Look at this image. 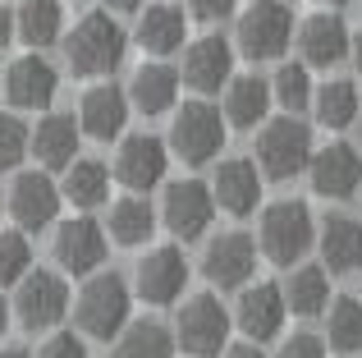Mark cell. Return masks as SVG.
<instances>
[{
    "label": "cell",
    "mask_w": 362,
    "mask_h": 358,
    "mask_svg": "<svg viewBox=\"0 0 362 358\" xmlns=\"http://www.w3.org/2000/svg\"><path fill=\"white\" fill-rule=\"evenodd\" d=\"M349 46H354V37H349V23L339 14H330V9H321V14H308L298 28V51H303V64H321V69H330V64H339L349 55Z\"/></svg>",
    "instance_id": "d6986e66"
},
{
    "label": "cell",
    "mask_w": 362,
    "mask_h": 358,
    "mask_svg": "<svg viewBox=\"0 0 362 358\" xmlns=\"http://www.w3.org/2000/svg\"><path fill=\"white\" fill-rule=\"evenodd\" d=\"M0 358H33L28 350H14V345H5V350H0Z\"/></svg>",
    "instance_id": "ee69618b"
},
{
    "label": "cell",
    "mask_w": 362,
    "mask_h": 358,
    "mask_svg": "<svg viewBox=\"0 0 362 358\" xmlns=\"http://www.w3.org/2000/svg\"><path fill=\"white\" fill-rule=\"evenodd\" d=\"M55 212H60V188L51 184V175L28 171V175L14 179V188H9V216L18 221L23 234L46 230L55 221Z\"/></svg>",
    "instance_id": "ac0fdd59"
},
{
    "label": "cell",
    "mask_w": 362,
    "mask_h": 358,
    "mask_svg": "<svg viewBox=\"0 0 362 358\" xmlns=\"http://www.w3.org/2000/svg\"><path fill=\"white\" fill-rule=\"evenodd\" d=\"M33 152V129L18 115H0V171H14Z\"/></svg>",
    "instance_id": "d590c367"
},
{
    "label": "cell",
    "mask_w": 362,
    "mask_h": 358,
    "mask_svg": "<svg viewBox=\"0 0 362 358\" xmlns=\"http://www.w3.org/2000/svg\"><path fill=\"white\" fill-rule=\"evenodd\" d=\"M312 129L303 125L298 115L284 110L280 120H266L262 125V138H257V166H262L266 179L284 184L293 175H308V161H312Z\"/></svg>",
    "instance_id": "3957f363"
},
{
    "label": "cell",
    "mask_w": 362,
    "mask_h": 358,
    "mask_svg": "<svg viewBox=\"0 0 362 358\" xmlns=\"http://www.w3.org/2000/svg\"><path fill=\"white\" fill-rule=\"evenodd\" d=\"M211 193H216V207H221L225 216H252L257 202H262V166L257 161H243V156H234V161H221V171L211 179Z\"/></svg>",
    "instance_id": "ffe728a7"
},
{
    "label": "cell",
    "mask_w": 362,
    "mask_h": 358,
    "mask_svg": "<svg viewBox=\"0 0 362 358\" xmlns=\"http://www.w3.org/2000/svg\"><path fill=\"white\" fill-rule=\"evenodd\" d=\"M147 0H106V9H115V14H133V9H142Z\"/></svg>",
    "instance_id": "b9f144b4"
},
{
    "label": "cell",
    "mask_w": 362,
    "mask_h": 358,
    "mask_svg": "<svg viewBox=\"0 0 362 358\" xmlns=\"http://www.w3.org/2000/svg\"><path fill=\"white\" fill-rule=\"evenodd\" d=\"M129 308H133V294L124 285V276L115 271H101L83 285L78 304H74V317H78L83 335L92 340H115V335L129 326Z\"/></svg>",
    "instance_id": "277c9868"
},
{
    "label": "cell",
    "mask_w": 362,
    "mask_h": 358,
    "mask_svg": "<svg viewBox=\"0 0 362 358\" xmlns=\"http://www.w3.org/2000/svg\"><path fill=\"white\" fill-rule=\"evenodd\" d=\"M129 51V33L115 23V9H92L74 23V33L64 37V60L74 74H110Z\"/></svg>",
    "instance_id": "6da1fadb"
},
{
    "label": "cell",
    "mask_w": 362,
    "mask_h": 358,
    "mask_svg": "<svg viewBox=\"0 0 362 358\" xmlns=\"http://www.w3.org/2000/svg\"><path fill=\"white\" fill-rule=\"evenodd\" d=\"M293 42V9L284 0H252L239 14V51L252 64L280 60Z\"/></svg>",
    "instance_id": "52a82bcc"
},
{
    "label": "cell",
    "mask_w": 362,
    "mask_h": 358,
    "mask_svg": "<svg viewBox=\"0 0 362 358\" xmlns=\"http://www.w3.org/2000/svg\"><path fill=\"white\" fill-rule=\"evenodd\" d=\"M175 97H179V69H170V64H142L129 83V101L142 115H165Z\"/></svg>",
    "instance_id": "484cf974"
},
{
    "label": "cell",
    "mask_w": 362,
    "mask_h": 358,
    "mask_svg": "<svg viewBox=\"0 0 362 358\" xmlns=\"http://www.w3.org/2000/svg\"><path fill=\"white\" fill-rule=\"evenodd\" d=\"M257 248L275 262V267H293L308 248H317V221H312L308 202L298 197H284V202H271L262 212V225H257Z\"/></svg>",
    "instance_id": "7a4b0ae2"
},
{
    "label": "cell",
    "mask_w": 362,
    "mask_h": 358,
    "mask_svg": "<svg viewBox=\"0 0 362 358\" xmlns=\"http://www.w3.org/2000/svg\"><path fill=\"white\" fill-rule=\"evenodd\" d=\"M252 271H257V239L243 234V230H230V234H221V239H211V248H206V258H202V276L221 289L247 285Z\"/></svg>",
    "instance_id": "2e32d148"
},
{
    "label": "cell",
    "mask_w": 362,
    "mask_h": 358,
    "mask_svg": "<svg viewBox=\"0 0 362 358\" xmlns=\"http://www.w3.org/2000/svg\"><path fill=\"white\" fill-rule=\"evenodd\" d=\"M115 358H175V335L160 322H133L115 335Z\"/></svg>",
    "instance_id": "1f68e13d"
},
{
    "label": "cell",
    "mask_w": 362,
    "mask_h": 358,
    "mask_svg": "<svg viewBox=\"0 0 362 358\" xmlns=\"http://www.w3.org/2000/svg\"><path fill=\"white\" fill-rule=\"evenodd\" d=\"M133 280H138L142 304L170 308V304H179V294H184V285H188V262L175 243H165V248H151L147 258L138 262V276Z\"/></svg>",
    "instance_id": "7c38bea8"
},
{
    "label": "cell",
    "mask_w": 362,
    "mask_h": 358,
    "mask_svg": "<svg viewBox=\"0 0 362 358\" xmlns=\"http://www.w3.org/2000/svg\"><path fill=\"white\" fill-rule=\"evenodd\" d=\"M330 322H326V340L330 350L339 354H358L362 350V299H335V304L326 308Z\"/></svg>",
    "instance_id": "d6a6232c"
},
{
    "label": "cell",
    "mask_w": 362,
    "mask_h": 358,
    "mask_svg": "<svg viewBox=\"0 0 362 358\" xmlns=\"http://www.w3.org/2000/svg\"><path fill=\"white\" fill-rule=\"evenodd\" d=\"M160 221L175 239H202L216 221V193L202 179H179L165 188V202H160Z\"/></svg>",
    "instance_id": "9c48e42d"
},
{
    "label": "cell",
    "mask_w": 362,
    "mask_h": 358,
    "mask_svg": "<svg viewBox=\"0 0 362 358\" xmlns=\"http://www.w3.org/2000/svg\"><path fill=\"white\" fill-rule=\"evenodd\" d=\"M271 106H275L271 83L257 79V74H239V79L225 83V120H230L234 129H257V125H266Z\"/></svg>",
    "instance_id": "603a6c76"
},
{
    "label": "cell",
    "mask_w": 362,
    "mask_h": 358,
    "mask_svg": "<svg viewBox=\"0 0 362 358\" xmlns=\"http://www.w3.org/2000/svg\"><path fill=\"white\" fill-rule=\"evenodd\" d=\"M83 129L74 125V115H42L33 129V152L42 166H51V171H64V166L78 156V143H83Z\"/></svg>",
    "instance_id": "cb8c5ba5"
},
{
    "label": "cell",
    "mask_w": 362,
    "mask_h": 358,
    "mask_svg": "<svg viewBox=\"0 0 362 358\" xmlns=\"http://www.w3.org/2000/svg\"><path fill=\"white\" fill-rule=\"evenodd\" d=\"M184 9L179 5H142V18H138V46L151 55H170L184 46Z\"/></svg>",
    "instance_id": "d4e9b609"
},
{
    "label": "cell",
    "mask_w": 362,
    "mask_h": 358,
    "mask_svg": "<svg viewBox=\"0 0 362 358\" xmlns=\"http://www.w3.org/2000/svg\"><path fill=\"white\" fill-rule=\"evenodd\" d=\"M110 175L101 161H78L74 156L69 161V175H64V197H69L74 207H101L110 202Z\"/></svg>",
    "instance_id": "4dcf8cb0"
},
{
    "label": "cell",
    "mask_w": 362,
    "mask_h": 358,
    "mask_svg": "<svg viewBox=\"0 0 362 358\" xmlns=\"http://www.w3.org/2000/svg\"><path fill=\"white\" fill-rule=\"evenodd\" d=\"M175 345L184 354H193V358H216L230 345V326H234V317L225 313V304L211 294V289H202V294H193L184 308H179V317H175Z\"/></svg>",
    "instance_id": "8992f818"
},
{
    "label": "cell",
    "mask_w": 362,
    "mask_h": 358,
    "mask_svg": "<svg viewBox=\"0 0 362 358\" xmlns=\"http://www.w3.org/2000/svg\"><path fill=\"white\" fill-rule=\"evenodd\" d=\"M14 9H9V5H0V51H5V46L9 42H14Z\"/></svg>",
    "instance_id": "ab89813d"
},
{
    "label": "cell",
    "mask_w": 362,
    "mask_h": 358,
    "mask_svg": "<svg viewBox=\"0 0 362 358\" xmlns=\"http://www.w3.org/2000/svg\"><path fill=\"white\" fill-rule=\"evenodd\" d=\"M60 28H64L60 0H23V5H18V14H14L18 42H28L33 51H42V46L60 42Z\"/></svg>",
    "instance_id": "83f0119b"
},
{
    "label": "cell",
    "mask_w": 362,
    "mask_h": 358,
    "mask_svg": "<svg viewBox=\"0 0 362 358\" xmlns=\"http://www.w3.org/2000/svg\"><path fill=\"white\" fill-rule=\"evenodd\" d=\"M358 143H362V110H358Z\"/></svg>",
    "instance_id": "bcb514c9"
},
{
    "label": "cell",
    "mask_w": 362,
    "mask_h": 358,
    "mask_svg": "<svg viewBox=\"0 0 362 358\" xmlns=\"http://www.w3.org/2000/svg\"><path fill=\"white\" fill-rule=\"evenodd\" d=\"M188 9H193V18H202V23H221V18H230L234 9H239V0H188Z\"/></svg>",
    "instance_id": "f35d334b"
},
{
    "label": "cell",
    "mask_w": 362,
    "mask_h": 358,
    "mask_svg": "<svg viewBox=\"0 0 362 358\" xmlns=\"http://www.w3.org/2000/svg\"><path fill=\"white\" fill-rule=\"evenodd\" d=\"M33 271V248L23 230H0V285H18Z\"/></svg>",
    "instance_id": "e575fe53"
},
{
    "label": "cell",
    "mask_w": 362,
    "mask_h": 358,
    "mask_svg": "<svg viewBox=\"0 0 362 358\" xmlns=\"http://www.w3.org/2000/svg\"><path fill=\"white\" fill-rule=\"evenodd\" d=\"M106 230L124 248H138V243H147L151 234H156V212H151V202H142V197H119V202H110Z\"/></svg>",
    "instance_id": "f1b7e54d"
},
{
    "label": "cell",
    "mask_w": 362,
    "mask_h": 358,
    "mask_svg": "<svg viewBox=\"0 0 362 358\" xmlns=\"http://www.w3.org/2000/svg\"><path fill=\"white\" fill-rule=\"evenodd\" d=\"M312 110H317V125L321 129H349V125H358V110H362L358 83L354 79H326L317 92H312Z\"/></svg>",
    "instance_id": "4316f807"
},
{
    "label": "cell",
    "mask_w": 362,
    "mask_h": 358,
    "mask_svg": "<svg viewBox=\"0 0 362 358\" xmlns=\"http://www.w3.org/2000/svg\"><path fill=\"white\" fill-rule=\"evenodd\" d=\"M5 326H9V304H5V294H0V335H5Z\"/></svg>",
    "instance_id": "f6af8a7d"
},
{
    "label": "cell",
    "mask_w": 362,
    "mask_h": 358,
    "mask_svg": "<svg viewBox=\"0 0 362 358\" xmlns=\"http://www.w3.org/2000/svg\"><path fill=\"white\" fill-rule=\"evenodd\" d=\"M284 317H289V304H284L280 280H257L252 289H243L239 308H234V326L257 345L275 340V335L284 331Z\"/></svg>",
    "instance_id": "8fae6325"
},
{
    "label": "cell",
    "mask_w": 362,
    "mask_h": 358,
    "mask_svg": "<svg viewBox=\"0 0 362 358\" xmlns=\"http://www.w3.org/2000/svg\"><path fill=\"white\" fill-rule=\"evenodd\" d=\"M129 106L133 101H129L124 88H115V83H92L78 101V129L88 138L110 143V138H119L124 125H129Z\"/></svg>",
    "instance_id": "e0dca14e"
},
{
    "label": "cell",
    "mask_w": 362,
    "mask_h": 358,
    "mask_svg": "<svg viewBox=\"0 0 362 358\" xmlns=\"http://www.w3.org/2000/svg\"><path fill=\"white\" fill-rule=\"evenodd\" d=\"M37 358H88V345H83V335H74V331H51L46 345L37 350Z\"/></svg>",
    "instance_id": "8d00e7d4"
},
{
    "label": "cell",
    "mask_w": 362,
    "mask_h": 358,
    "mask_svg": "<svg viewBox=\"0 0 362 358\" xmlns=\"http://www.w3.org/2000/svg\"><path fill=\"white\" fill-rule=\"evenodd\" d=\"M165 166H170V152H165V143L151 138V134L124 138L119 152H115V179L124 188H133V193L156 188L160 179H165Z\"/></svg>",
    "instance_id": "9a60e30c"
},
{
    "label": "cell",
    "mask_w": 362,
    "mask_h": 358,
    "mask_svg": "<svg viewBox=\"0 0 362 358\" xmlns=\"http://www.w3.org/2000/svg\"><path fill=\"white\" fill-rule=\"evenodd\" d=\"M317 253H321V267L344 276V271L362 267V221L354 216H326L317 225Z\"/></svg>",
    "instance_id": "7402d4cb"
},
{
    "label": "cell",
    "mask_w": 362,
    "mask_h": 358,
    "mask_svg": "<svg viewBox=\"0 0 362 358\" xmlns=\"http://www.w3.org/2000/svg\"><path fill=\"white\" fill-rule=\"evenodd\" d=\"M349 55H354V69L362 74V28H358V37H354V46H349Z\"/></svg>",
    "instance_id": "7bdbcfd3"
},
{
    "label": "cell",
    "mask_w": 362,
    "mask_h": 358,
    "mask_svg": "<svg viewBox=\"0 0 362 358\" xmlns=\"http://www.w3.org/2000/svg\"><path fill=\"white\" fill-rule=\"evenodd\" d=\"M55 88H60V74L42 55H18L5 74V97L18 110H46L55 101Z\"/></svg>",
    "instance_id": "44dd1931"
},
{
    "label": "cell",
    "mask_w": 362,
    "mask_h": 358,
    "mask_svg": "<svg viewBox=\"0 0 362 358\" xmlns=\"http://www.w3.org/2000/svg\"><path fill=\"white\" fill-rule=\"evenodd\" d=\"M275 358H326V340L312 335V331H293L289 340L280 345V354H275Z\"/></svg>",
    "instance_id": "74e56055"
},
{
    "label": "cell",
    "mask_w": 362,
    "mask_h": 358,
    "mask_svg": "<svg viewBox=\"0 0 362 358\" xmlns=\"http://www.w3.org/2000/svg\"><path fill=\"white\" fill-rule=\"evenodd\" d=\"M106 230H101L92 216H74L55 230V262L69 276H92V271L106 262Z\"/></svg>",
    "instance_id": "4fadbf2b"
},
{
    "label": "cell",
    "mask_w": 362,
    "mask_h": 358,
    "mask_svg": "<svg viewBox=\"0 0 362 358\" xmlns=\"http://www.w3.org/2000/svg\"><path fill=\"white\" fill-rule=\"evenodd\" d=\"M284 304L298 317H317L330 308V276L326 267H298L289 280H284Z\"/></svg>",
    "instance_id": "f546056e"
},
{
    "label": "cell",
    "mask_w": 362,
    "mask_h": 358,
    "mask_svg": "<svg viewBox=\"0 0 362 358\" xmlns=\"http://www.w3.org/2000/svg\"><path fill=\"white\" fill-rule=\"evenodd\" d=\"M225 358H266V354H262V345H257V340H243V345H230Z\"/></svg>",
    "instance_id": "60d3db41"
},
{
    "label": "cell",
    "mask_w": 362,
    "mask_h": 358,
    "mask_svg": "<svg viewBox=\"0 0 362 358\" xmlns=\"http://www.w3.org/2000/svg\"><path fill=\"white\" fill-rule=\"evenodd\" d=\"M312 74H308V64H280V74H275V83H271V97H275V106H284L289 115H298V110H308L312 106Z\"/></svg>",
    "instance_id": "836d02e7"
},
{
    "label": "cell",
    "mask_w": 362,
    "mask_h": 358,
    "mask_svg": "<svg viewBox=\"0 0 362 358\" xmlns=\"http://www.w3.org/2000/svg\"><path fill=\"white\" fill-rule=\"evenodd\" d=\"M326 5H349V0H326Z\"/></svg>",
    "instance_id": "7dc6e473"
},
{
    "label": "cell",
    "mask_w": 362,
    "mask_h": 358,
    "mask_svg": "<svg viewBox=\"0 0 362 358\" xmlns=\"http://www.w3.org/2000/svg\"><path fill=\"white\" fill-rule=\"evenodd\" d=\"M64 313H69V285H64L60 271L33 267L23 280H18L14 317L28 326V331H51V326L64 322Z\"/></svg>",
    "instance_id": "ba28073f"
},
{
    "label": "cell",
    "mask_w": 362,
    "mask_h": 358,
    "mask_svg": "<svg viewBox=\"0 0 362 358\" xmlns=\"http://www.w3.org/2000/svg\"><path fill=\"white\" fill-rule=\"evenodd\" d=\"M179 79L193 92H221L225 83L234 79V46L225 42L221 33H206V37H197V42H188Z\"/></svg>",
    "instance_id": "5bb4252c"
},
{
    "label": "cell",
    "mask_w": 362,
    "mask_h": 358,
    "mask_svg": "<svg viewBox=\"0 0 362 358\" xmlns=\"http://www.w3.org/2000/svg\"><path fill=\"white\" fill-rule=\"evenodd\" d=\"M225 125L230 120L211 106V101H184L170 120V147H175L179 161L188 166H206L221 156L225 147Z\"/></svg>",
    "instance_id": "5b68a950"
},
{
    "label": "cell",
    "mask_w": 362,
    "mask_h": 358,
    "mask_svg": "<svg viewBox=\"0 0 362 358\" xmlns=\"http://www.w3.org/2000/svg\"><path fill=\"white\" fill-rule=\"evenodd\" d=\"M308 184L317 197H330V202L354 197L358 184H362V147H349V143L317 147L312 161H308Z\"/></svg>",
    "instance_id": "30bf717a"
}]
</instances>
